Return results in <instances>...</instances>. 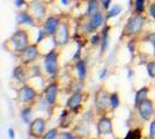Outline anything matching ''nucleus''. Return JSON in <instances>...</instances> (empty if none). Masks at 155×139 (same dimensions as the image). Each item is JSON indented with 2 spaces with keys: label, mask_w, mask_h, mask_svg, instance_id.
<instances>
[{
  "label": "nucleus",
  "mask_w": 155,
  "mask_h": 139,
  "mask_svg": "<svg viewBox=\"0 0 155 139\" xmlns=\"http://www.w3.org/2000/svg\"><path fill=\"white\" fill-rule=\"evenodd\" d=\"M38 55H39V51H38V48H37V44H29L22 52L20 53L19 59L22 64L27 65V64L34 63L35 60L37 59Z\"/></svg>",
  "instance_id": "obj_10"
},
{
  "label": "nucleus",
  "mask_w": 155,
  "mask_h": 139,
  "mask_svg": "<svg viewBox=\"0 0 155 139\" xmlns=\"http://www.w3.org/2000/svg\"><path fill=\"white\" fill-rule=\"evenodd\" d=\"M81 53H82V45H80V44H79L77 51H75V53L73 55V60H75V61H77V60L81 59Z\"/></svg>",
  "instance_id": "obj_35"
},
{
  "label": "nucleus",
  "mask_w": 155,
  "mask_h": 139,
  "mask_svg": "<svg viewBox=\"0 0 155 139\" xmlns=\"http://www.w3.org/2000/svg\"><path fill=\"white\" fill-rule=\"evenodd\" d=\"M142 42L145 43H150L152 45L155 44V31H149V33H146L145 35H142Z\"/></svg>",
  "instance_id": "obj_30"
},
{
  "label": "nucleus",
  "mask_w": 155,
  "mask_h": 139,
  "mask_svg": "<svg viewBox=\"0 0 155 139\" xmlns=\"http://www.w3.org/2000/svg\"><path fill=\"white\" fill-rule=\"evenodd\" d=\"M101 8H102V6H101L100 0H87V9H86L84 16L89 18L97 12H100Z\"/></svg>",
  "instance_id": "obj_18"
},
{
  "label": "nucleus",
  "mask_w": 155,
  "mask_h": 139,
  "mask_svg": "<svg viewBox=\"0 0 155 139\" xmlns=\"http://www.w3.org/2000/svg\"><path fill=\"white\" fill-rule=\"evenodd\" d=\"M134 74H136V72H134L133 68H131V67H127V68H126V77H127V79L129 80H132V78H133Z\"/></svg>",
  "instance_id": "obj_40"
},
{
  "label": "nucleus",
  "mask_w": 155,
  "mask_h": 139,
  "mask_svg": "<svg viewBox=\"0 0 155 139\" xmlns=\"http://www.w3.org/2000/svg\"><path fill=\"white\" fill-rule=\"evenodd\" d=\"M146 25V16L143 14L133 13L129 16L122 29V38H133V37H140L142 30Z\"/></svg>",
  "instance_id": "obj_1"
},
{
  "label": "nucleus",
  "mask_w": 155,
  "mask_h": 139,
  "mask_svg": "<svg viewBox=\"0 0 155 139\" xmlns=\"http://www.w3.org/2000/svg\"><path fill=\"white\" fill-rule=\"evenodd\" d=\"M110 29L111 27L108 23H104V26L101 29V44H100V55L103 56L108 51L110 44Z\"/></svg>",
  "instance_id": "obj_14"
},
{
  "label": "nucleus",
  "mask_w": 155,
  "mask_h": 139,
  "mask_svg": "<svg viewBox=\"0 0 155 139\" xmlns=\"http://www.w3.org/2000/svg\"><path fill=\"white\" fill-rule=\"evenodd\" d=\"M46 122L43 117H37L32 119V122L29 124V134L32 138H42L45 133Z\"/></svg>",
  "instance_id": "obj_11"
},
{
  "label": "nucleus",
  "mask_w": 155,
  "mask_h": 139,
  "mask_svg": "<svg viewBox=\"0 0 155 139\" xmlns=\"http://www.w3.org/2000/svg\"><path fill=\"white\" fill-rule=\"evenodd\" d=\"M111 1H112V0H100L101 6H102V9H104V11L107 12L110 7H111Z\"/></svg>",
  "instance_id": "obj_39"
},
{
  "label": "nucleus",
  "mask_w": 155,
  "mask_h": 139,
  "mask_svg": "<svg viewBox=\"0 0 155 139\" xmlns=\"http://www.w3.org/2000/svg\"><path fill=\"white\" fill-rule=\"evenodd\" d=\"M138 40H139V37H133V38H129V41L126 42V49H127V51H129L131 58H134V57H136Z\"/></svg>",
  "instance_id": "obj_26"
},
{
  "label": "nucleus",
  "mask_w": 155,
  "mask_h": 139,
  "mask_svg": "<svg viewBox=\"0 0 155 139\" xmlns=\"http://www.w3.org/2000/svg\"><path fill=\"white\" fill-rule=\"evenodd\" d=\"M96 132L97 137L104 136H112L114 134V123L112 118L108 115H102L96 123Z\"/></svg>",
  "instance_id": "obj_7"
},
{
  "label": "nucleus",
  "mask_w": 155,
  "mask_h": 139,
  "mask_svg": "<svg viewBox=\"0 0 155 139\" xmlns=\"http://www.w3.org/2000/svg\"><path fill=\"white\" fill-rule=\"evenodd\" d=\"M146 1L147 0H134L133 1V12L134 13L143 14L145 11L147 9V5H146Z\"/></svg>",
  "instance_id": "obj_27"
},
{
  "label": "nucleus",
  "mask_w": 155,
  "mask_h": 139,
  "mask_svg": "<svg viewBox=\"0 0 155 139\" xmlns=\"http://www.w3.org/2000/svg\"><path fill=\"white\" fill-rule=\"evenodd\" d=\"M58 92H59V85H58V82H56V81L50 82V84L46 86L45 91H44V99L46 100V102H48L50 106H53V104L57 102Z\"/></svg>",
  "instance_id": "obj_12"
},
{
  "label": "nucleus",
  "mask_w": 155,
  "mask_h": 139,
  "mask_svg": "<svg viewBox=\"0 0 155 139\" xmlns=\"http://www.w3.org/2000/svg\"><path fill=\"white\" fill-rule=\"evenodd\" d=\"M148 139H155V116H154V118L149 122Z\"/></svg>",
  "instance_id": "obj_33"
},
{
  "label": "nucleus",
  "mask_w": 155,
  "mask_h": 139,
  "mask_svg": "<svg viewBox=\"0 0 155 139\" xmlns=\"http://www.w3.org/2000/svg\"><path fill=\"white\" fill-rule=\"evenodd\" d=\"M120 106V95L118 92H111L109 96V107L111 111L117 110Z\"/></svg>",
  "instance_id": "obj_22"
},
{
  "label": "nucleus",
  "mask_w": 155,
  "mask_h": 139,
  "mask_svg": "<svg viewBox=\"0 0 155 139\" xmlns=\"http://www.w3.org/2000/svg\"><path fill=\"white\" fill-rule=\"evenodd\" d=\"M14 4H15L16 8H21L26 4V0H14Z\"/></svg>",
  "instance_id": "obj_41"
},
{
  "label": "nucleus",
  "mask_w": 155,
  "mask_h": 139,
  "mask_svg": "<svg viewBox=\"0 0 155 139\" xmlns=\"http://www.w3.org/2000/svg\"><path fill=\"white\" fill-rule=\"evenodd\" d=\"M136 110L138 116H139V118L141 119L142 122H150L155 116L154 101L152 99H149V98H147L145 101H142L141 103L138 106Z\"/></svg>",
  "instance_id": "obj_4"
},
{
  "label": "nucleus",
  "mask_w": 155,
  "mask_h": 139,
  "mask_svg": "<svg viewBox=\"0 0 155 139\" xmlns=\"http://www.w3.org/2000/svg\"><path fill=\"white\" fill-rule=\"evenodd\" d=\"M37 96H38V94L36 92V89L26 84L22 85L18 91V99L21 103H25V104L34 103L37 100Z\"/></svg>",
  "instance_id": "obj_9"
},
{
  "label": "nucleus",
  "mask_w": 155,
  "mask_h": 139,
  "mask_svg": "<svg viewBox=\"0 0 155 139\" xmlns=\"http://www.w3.org/2000/svg\"><path fill=\"white\" fill-rule=\"evenodd\" d=\"M149 91L150 89H149L148 86H142L137 91L136 94H134V99H133V108L134 109H137L142 101H145L148 98Z\"/></svg>",
  "instance_id": "obj_17"
},
{
  "label": "nucleus",
  "mask_w": 155,
  "mask_h": 139,
  "mask_svg": "<svg viewBox=\"0 0 155 139\" xmlns=\"http://www.w3.org/2000/svg\"><path fill=\"white\" fill-rule=\"evenodd\" d=\"M133 1H134V0H130V4H131V5H133Z\"/></svg>",
  "instance_id": "obj_45"
},
{
  "label": "nucleus",
  "mask_w": 155,
  "mask_h": 139,
  "mask_svg": "<svg viewBox=\"0 0 155 139\" xmlns=\"http://www.w3.org/2000/svg\"><path fill=\"white\" fill-rule=\"evenodd\" d=\"M152 48H153V56H154V58H155V44L152 45Z\"/></svg>",
  "instance_id": "obj_44"
},
{
  "label": "nucleus",
  "mask_w": 155,
  "mask_h": 139,
  "mask_svg": "<svg viewBox=\"0 0 155 139\" xmlns=\"http://www.w3.org/2000/svg\"><path fill=\"white\" fill-rule=\"evenodd\" d=\"M16 21L19 25H29L34 26L35 25V19L30 13H28L26 11H21L16 15Z\"/></svg>",
  "instance_id": "obj_19"
},
{
  "label": "nucleus",
  "mask_w": 155,
  "mask_h": 139,
  "mask_svg": "<svg viewBox=\"0 0 155 139\" xmlns=\"http://www.w3.org/2000/svg\"><path fill=\"white\" fill-rule=\"evenodd\" d=\"M75 71L78 74V79L84 81L87 77V61L84 59H79L75 61Z\"/></svg>",
  "instance_id": "obj_20"
},
{
  "label": "nucleus",
  "mask_w": 155,
  "mask_h": 139,
  "mask_svg": "<svg viewBox=\"0 0 155 139\" xmlns=\"http://www.w3.org/2000/svg\"><path fill=\"white\" fill-rule=\"evenodd\" d=\"M8 42L12 44L14 51L21 53L27 46L29 45V36H28L26 30L19 29L11 36Z\"/></svg>",
  "instance_id": "obj_5"
},
{
  "label": "nucleus",
  "mask_w": 155,
  "mask_h": 139,
  "mask_svg": "<svg viewBox=\"0 0 155 139\" xmlns=\"http://www.w3.org/2000/svg\"><path fill=\"white\" fill-rule=\"evenodd\" d=\"M108 72H109V70H108V67L104 66L101 71H100V73H98V79L100 80H104L107 77H108Z\"/></svg>",
  "instance_id": "obj_36"
},
{
  "label": "nucleus",
  "mask_w": 155,
  "mask_h": 139,
  "mask_svg": "<svg viewBox=\"0 0 155 139\" xmlns=\"http://www.w3.org/2000/svg\"><path fill=\"white\" fill-rule=\"evenodd\" d=\"M82 101H84V95H82V93L71 94V96L66 101V109H68L72 113H78L79 109L81 108Z\"/></svg>",
  "instance_id": "obj_13"
},
{
  "label": "nucleus",
  "mask_w": 155,
  "mask_h": 139,
  "mask_svg": "<svg viewBox=\"0 0 155 139\" xmlns=\"http://www.w3.org/2000/svg\"><path fill=\"white\" fill-rule=\"evenodd\" d=\"M52 40H53L54 45L57 46H64L66 44H68V42H70V26H68V23L61 22L57 29V31L52 36Z\"/></svg>",
  "instance_id": "obj_8"
},
{
  "label": "nucleus",
  "mask_w": 155,
  "mask_h": 139,
  "mask_svg": "<svg viewBox=\"0 0 155 139\" xmlns=\"http://www.w3.org/2000/svg\"><path fill=\"white\" fill-rule=\"evenodd\" d=\"M146 72L150 79H155V59H149L146 63Z\"/></svg>",
  "instance_id": "obj_29"
},
{
  "label": "nucleus",
  "mask_w": 155,
  "mask_h": 139,
  "mask_svg": "<svg viewBox=\"0 0 155 139\" xmlns=\"http://www.w3.org/2000/svg\"><path fill=\"white\" fill-rule=\"evenodd\" d=\"M70 1H71V0H60L61 5H64V6H68V5H70Z\"/></svg>",
  "instance_id": "obj_43"
},
{
  "label": "nucleus",
  "mask_w": 155,
  "mask_h": 139,
  "mask_svg": "<svg viewBox=\"0 0 155 139\" xmlns=\"http://www.w3.org/2000/svg\"><path fill=\"white\" fill-rule=\"evenodd\" d=\"M89 43L93 46H97L101 44V33H94L91 35L89 38Z\"/></svg>",
  "instance_id": "obj_31"
},
{
  "label": "nucleus",
  "mask_w": 155,
  "mask_h": 139,
  "mask_svg": "<svg viewBox=\"0 0 155 139\" xmlns=\"http://www.w3.org/2000/svg\"><path fill=\"white\" fill-rule=\"evenodd\" d=\"M7 132H8V137H9V139H14V138H15V131H14L12 127H9Z\"/></svg>",
  "instance_id": "obj_42"
},
{
  "label": "nucleus",
  "mask_w": 155,
  "mask_h": 139,
  "mask_svg": "<svg viewBox=\"0 0 155 139\" xmlns=\"http://www.w3.org/2000/svg\"><path fill=\"white\" fill-rule=\"evenodd\" d=\"M123 12V6L120 4H115L110 7L109 9L105 12V22L111 20L114 18H117L119 14Z\"/></svg>",
  "instance_id": "obj_21"
},
{
  "label": "nucleus",
  "mask_w": 155,
  "mask_h": 139,
  "mask_svg": "<svg viewBox=\"0 0 155 139\" xmlns=\"http://www.w3.org/2000/svg\"><path fill=\"white\" fill-rule=\"evenodd\" d=\"M58 134H59L58 129L53 127V129H50L49 131H46V132L44 133V136L42 137V139H56Z\"/></svg>",
  "instance_id": "obj_32"
},
{
  "label": "nucleus",
  "mask_w": 155,
  "mask_h": 139,
  "mask_svg": "<svg viewBox=\"0 0 155 139\" xmlns=\"http://www.w3.org/2000/svg\"><path fill=\"white\" fill-rule=\"evenodd\" d=\"M13 78L16 80V81H19L20 84L25 82V80L27 79L26 70H25V67L22 66V65H19V66L15 67V68H14V71H13Z\"/></svg>",
  "instance_id": "obj_24"
},
{
  "label": "nucleus",
  "mask_w": 155,
  "mask_h": 139,
  "mask_svg": "<svg viewBox=\"0 0 155 139\" xmlns=\"http://www.w3.org/2000/svg\"><path fill=\"white\" fill-rule=\"evenodd\" d=\"M60 137H61V139H77V136L74 133L67 132V131L60 133Z\"/></svg>",
  "instance_id": "obj_37"
},
{
  "label": "nucleus",
  "mask_w": 155,
  "mask_h": 139,
  "mask_svg": "<svg viewBox=\"0 0 155 139\" xmlns=\"http://www.w3.org/2000/svg\"><path fill=\"white\" fill-rule=\"evenodd\" d=\"M32 115H34V110H32V108L30 106L25 107V108H22L20 110V117L28 125L32 122Z\"/></svg>",
  "instance_id": "obj_23"
},
{
  "label": "nucleus",
  "mask_w": 155,
  "mask_h": 139,
  "mask_svg": "<svg viewBox=\"0 0 155 139\" xmlns=\"http://www.w3.org/2000/svg\"><path fill=\"white\" fill-rule=\"evenodd\" d=\"M45 37H46V34H45V31H44V29H39L38 36H37V38H36V44L41 43L42 41L45 38Z\"/></svg>",
  "instance_id": "obj_38"
},
{
  "label": "nucleus",
  "mask_w": 155,
  "mask_h": 139,
  "mask_svg": "<svg viewBox=\"0 0 155 139\" xmlns=\"http://www.w3.org/2000/svg\"><path fill=\"white\" fill-rule=\"evenodd\" d=\"M46 6L41 1H34L30 5V14L34 16V19H42L45 16Z\"/></svg>",
  "instance_id": "obj_16"
},
{
  "label": "nucleus",
  "mask_w": 155,
  "mask_h": 139,
  "mask_svg": "<svg viewBox=\"0 0 155 139\" xmlns=\"http://www.w3.org/2000/svg\"><path fill=\"white\" fill-rule=\"evenodd\" d=\"M82 89H84V81H81V80H79V79L72 81V84L70 85V91H71V94L82 93Z\"/></svg>",
  "instance_id": "obj_28"
},
{
  "label": "nucleus",
  "mask_w": 155,
  "mask_h": 139,
  "mask_svg": "<svg viewBox=\"0 0 155 139\" xmlns=\"http://www.w3.org/2000/svg\"><path fill=\"white\" fill-rule=\"evenodd\" d=\"M58 57L59 55L56 49H51L44 56V68L50 77H56L59 72Z\"/></svg>",
  "instance_id": "obj_6"
},
{
  "label": "nucleus",
  "mask_w": 155,
  "mask_h": 139,
  "mask_svg": "<svg viewBox=\"0 0 155 139\" xmlns=\"http://www.w3.org/2000/svg\"><path fill=\"white\" fill-rule=\"evenodd\" d=\"M86 139H96V138H86Z\"/></svg>",
  "instance_id": "obj_46"
},
{
  "label": "nucleus",
  "mask_w": 155,
  "mask_h": 139,
  "mask_svg": "<svg viewBox=\"0 0 155 139\" xmlns=\"http://www.w3.org/2000/svg\"><path fill=\"white\" fill-rule=\"evenodd\" d=\"M147 12H148V15L155 21V2H150L147 7Z\"/></svg>",
  "instance_id": "obj_34"
},
{
  "label": "nucleus",
  "mask_w": 155,
  "mask_h": 139,
  "mask_svg": "<svg viewBox=\"0 0 155 139\" xmlns=\"http://www.w3.org/2000/svg\"><path fill=\"white\" fill-rule=\"evenodd\" d=\"M109 96L110 93L104 88V87H100L95 92L94 95V107L96 114L98 115H107V113L110 110L109 107Z\"/></svg>",
  "instance_id": "obj_3"
},
{
  "label": "nucleus",
  "mask_w": 155,
  "mask_h": 139,
  "mask_svg": "<svg viewBox=\"0 0 155 139\" xmlns=\"http://www.w3.org/2000/svg\"><path fill=\"white\" fill-rule=\"evenodd\" d=\"M60 23H61V21H60L58 16H53V15L49 16L45 20V23H44V27H43L46 36H53L54 33L57 31L58 27L60 26Z\"/></svg>",
  "instance_id": "obj_15"
},
{
  "label": "nucleus",
  "mask_w": 155,
  "mask_h": 139,
  "mask_svg": "<svg viewBox=\"0 0 155 139\" xmlns=\"http://www.w3.org/2000/svg\"><path fill=\"white\" fill-rule=\"evenodd\" d=\"M75 131H77V134L75 136H88L91 134V129H89V123L88 122H84V121H81L77 126H75Z\"/></svg>",
  "instance_id": "obj_25"
},
{
  "label": "nucleus",
  "mask_w": 155,
  "mask_h": 139,
  "mask_svg": "<svg viewBox=\"0 0 155 139\" xmlns=\"http://www.w3.org/2000/svg\"><path fill=\"white\" fill-rule=\"evenodd\" d=\"M104 23H105V14L102 11H100L94 15L87 18V20L81 25V31L82 34H87V35L94 34L97 29L102 28Z\"/></svg>",
  "instance_id": "obj_2"
}]
</instances>
